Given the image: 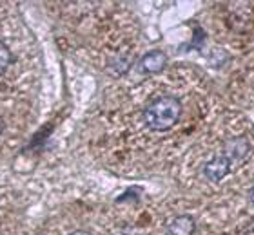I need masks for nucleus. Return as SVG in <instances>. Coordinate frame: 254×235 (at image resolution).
<instances>
[{"instance_id":"obj_3","label":"nucleus","mask_w":254,"mask_h":235,"mask_svg":"<svg viewBox=\"0 0 254 235\" xmlns=\"http://www.w3.org/2000/svg\"><path fill=\"white\" fill-rule=\"evenodd\" d=\"M233 167H231V163L227 161V157L223 156V154H218L211 159V161H207L201 168V174H203V178L207 181H211V183H220L223 178H227L229 174H231Z\"/></svg>"},{"instance_id":"obj_1","label":"nucleus","mask_w":254,"mask_h":235,"mask_svg":"<svg viewBox=\"0 0 254 235\" xmlns=\"http://www.w3.org/2000/svg\"><path fill=\"white\" fill-rule=\"evenodd\" d=\"M182 101L176 96H160L143 109V123L154 132H165L178 123Z\"/></svg>"},{"instance_id":"obj_9","label":"nucleus","mask_w":254,"mask_h":235,"mask_svg":"<svg viewBox=\"0 0 254 235\" xmlns=\"http://www.w3.org/2000/svg\"><path fill=\"white\" fill-rule=\"evenodd\" d=\"M2 131H4V120L0 118V134H2Z\"/></svg>"},{"instance_id":"obj_4","label":"nucleus","mask_w":254,"mask_h":235,"mask_svg":"<svg viewBox=\"0 0 254 235\" xmlns=\"http://www.w3.org/2000/svg\"><path fill=\"white\" fill-rule=\"evenodd\" d=\"M165 65H167V54L160 49H154V51L145 52L140 62L136 63V69L140 74H156L160 71H164Z\"/></svg>"},{"instance_id":"obj_7","label":"nucleus","mask_w":254,"mask_h":235,"mask_svg":"<svg viewBox=\"0 0 254 235\" xmlns=\"http://www.w3.org/2000/svg\"><path fill=\"white\" fill-rule=\"evenodd\" d=\"M69 235H93V234H89V232H84V230H78V232H73V234H69Z\"/></svg>"},{"instance_id":"obj_8","label":"nucleus","mask_w":254,"mask_h":235,"mask_svg":"<svg viewBox=\"0 0 254 235\" xmlns=\"http://www.w3.org/2000/svg\"><path fill=\"white\" fill-rule=\"evenodd\" d=\"M249 201H251V203L254 204V187H253V188H251V190H249Z\"/></svg>"},{"instance_id":"obj_2","label":"nucleus","mask_w":254,"mask_h":235,"mask_svg":"<svg viewBox=\"0 0 254 235\" xmlns=\"http://www.w3.org/2000/svg\"><path fill=\"white\" fill-rule=\"evenodd\" d=\"M251 152V143L245 136H234L229 138L225 143H223V150L222 154L227 157V161L231 163V167H236V165H242V163L247 159Z\"/></svg>"},{"instance_id":"obj_5","label":"nucleus","mask_w":254,"mask_h":235,"mask_svg":"<svg viewBox=\"0 0 254 235\" xmlns=\"http://www.w3.org/2000/svg\"><path fill=\"white\" fill-rule=\"evenodd\" d=\"M196 221L192 215H176L167 225V235H194Z\"/></svg>"},{"instance_id":"obj_6","label":"nucleus","mask_w":254,"mask_h":235,"mask_svg":"<svg viewBox=\"0 0 254 235\" xmlns=\"http://www.w3.org/2000/svg\"><path fill=\"white\" fill-rule=\"evenodd\" d=\"M11 63V51L9 47L5 46L4 42H0V74H4L7 71Z\"/></svg>"}]
</instances>
